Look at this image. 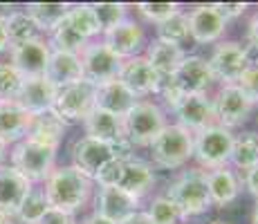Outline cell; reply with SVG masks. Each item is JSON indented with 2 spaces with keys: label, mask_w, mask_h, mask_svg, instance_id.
<instances>
[{
  "label": "cell",
  "mask_w": 258,
  "mask_h": 224,
  "mask_svg": "<svg viewBox=\"0 0 258 224\" xmlns=\"http://www.w3.org/2000/svg\"><path fill=\"white\" fill-rule=\"evenodd\" d=\"M45 200L49 208L77 215L94 197V182L79 173L74 166H56L45 179Z\"/></svg>",
  "instance_id": "1"
},
{
  "label": "cell",
  "mask_w": 258,
  "mask_h": 224,
  "mask_svg": "<svg viewBox=\"0 0 258 224\" xmlns=\"http://www.w3.org/2000/svg\"><path fill=\"white\" fill-rule=\"evenodd\" d=\"M164 195L177 206L182 222H188L191 217H198V215H205L211 208L205 171L198 166L177 171V175L168 182Z\"/></svg>",
  "instance_id": "2"
},
{
  "label": "cell",
  "mask_w": 258,
  "mask_h": 224,
  "mask_svg": "<svg viewBox=\"0 0 258 224\" xmlns=\"http://www.w3.org/2000/svg\"><path fill=\"white\" fill-rule=\"evenodd\" d=\"M151 166L160 171H182L193 159V132L171 123L148 146Z\"/></svg>",
  "instance_id": "3"
},
{
  "label": "cell",
  "mask_w": 258,
  "mask_h": 224,
  "mask_svg": "<svg viewBox=\"0 0 258 224\" xmlns=\"http://www.w3.org/2000/svg\"><path fill=\"white\" fill-rule=\"evenodd\" d=\"M123 137L135 148H148L168 126V112L153 99H140L121 117Z\"/></svg>",
  "instance_id": "4"
},
{
  "label": "cell",
  "mask_w": 258,
  "mask_h": 224,
  "mask_svg": "<svg viewBox=\"0 0 258 224\" xmlns=\"http://www.w3.org/2000/svg\"><path fill=\"white\" fill-rule=\"evenodd\" d=\"M231 146H234V132L213 123L193 134V159L202 171L229 166Z\"/></svg>",
  "instance_id": "5"
},
{
  "label": "cell",
  "mask_w": 258,
  "mask_h": 224,
  "mask_svg": "<svg viewBox=\"0 0 258 224\" xmlns=\"http://www.w3.org/2000/svg\"><path fill=\"white\" fill-rule=\"evenodd\" d=\"M56 153L58 151L54 148L25 137L12 151V168H16L29 184L45 182L49 173L56 168Z\"/></svg>",
  "instance_id": "6"
},
{
  "label": "cell",
  "mask_w": 258,
  "mask_h": 224,
  "mask_svg": "<svg viewBox=\"0 0 258 224\" xmlns=\"http://www.w3.org/2000/svg\"><path fill=\"white\" fill-rule=\"evenodd\" d=\"M211 99H213V112H216V123L231 132L236 128L245 126L256 108L238 83H234V86H220L211 94Z\"/></svg>",
  "instance_id": "7"
},
{
  "label": "cell",
  "mask_w": 258,
  "mask_h": 224,
  "mask_svg": "<svg viewBox=\"0 0 258 224\" xmlns=\"http://www.w3.org/2000/svg\"><path fill=\"white\" fill-rule=\"evenodd\" d=\"M94 94H97V86H92L86 79L74 81L70 86H63L56 90L52 112L61 121H66L68 126L70 123H83V119L94 108Z\"/></svg>",
  "instance_id": "8"
},
{
  "label": "cell",
  "mask_w": 258,
  "mask_h": 224,
  "mask_svg": "<svg viewBox=\"0 0 258 224\" xmlns=\"http://www.w3.org/2000/svg\"><path fill=\"white\" fill-rule=\"evenodd\" d=\"M79 63H81L83 79L90 81L92 86H101V83L115 81L123 61L110 52V47L101 38H94L79 52Z\"/></svg>",
  "instance_id": "9"
},
{
  "label": "cell",
  "mask_w": 258,
  "mask_h": 224,
  "mask_svg": "<svg viewBox=\"0 0 258 224\" xmlns=\"http://www.w3.org/2000/svg\"><path fill=\"white\" fill-rule=\"evenodd\" d=\"M209 61V69L213 74V81L220 86H234L240 81V77L247 72L245 47L238 41H220L216 43Z\"/></svg>",
  "instance_id": "10"
},
{
  "label": "cell",
  "mask_w": 258,
  "mask_h": 224,
  "mask_svg": "<svg viewBox=\"0 0 258 224\" xmlns=\"http://www.w3.org/2000/svg\"><path fill=\"white\" fill-rule=\"evenodd\" d=\"M101 41L106 43L108 47H110V52L117 54L121 61H128V58L142 56L148 45V36H146L144 25L140 21H135L133 16H128L126 21H121L112 29L103 32Z\"/></svg>",
  "instance_id": "11"
},
{
  "label": "cell",
  "mask_w": 258,
  "mask_h": 224,
  "mask_svg": "<svg viewBox=\"0 0 258 224\" xmlns=\"http://www.w3.org/2000/svg\"><path fill=\"white\" fill-rule=\"evenodd\" d=\"M173 117H175L177 126L186 128L188 132H200L216 123V112H213V99L211 92H200V94H186L182 97L175 106L171 108Z\"/></svg>",
  "instance_id": "12"
},
{
  "label": "cell",
  "mask_w": 258,
  "mask_h": 224,
  "mask_svg": "<svg viewBox=\"0 0 258 224\" xmlns=\"http://www.w3.org/2000/svg\"><path fill=\"white\" fill-rule=\"evenodd\" d=\"M188 21V41L196 45H216L222 41L227 32V23L211 5H196L186 9Z\"/></svg>",
  "instance_id": "13"
},
{
  "label": "cell",
  "mask_w": 258,
  "mask_h": 224,
  "mask_svg": "<svg viewBox=\"0 0 258 224\" xmlns=\"http://www.w3.org/2000/svg\"><path fill=\"white\" fill-rule=\"evenodd\" d=\"M117 79L128 88V92L135 99L155 97L157 90H160V83H162V77L151 67V63L144 58V54L123 61Z\"/></svg>",
  "instance_id": "14"
},
{
  "label": "cell",
  "mask_w": 258,
  "mask_h": 224,
  "mask_svg": "<svg viewBox=\"0 0 258 224\" xmlns=\"http://www.w3.org/2000/svg\"><path fill=\"white\" fill-rule=\"evenodd\" d=\"M171 81L182 92V97L209 92L211 86L216 83L209 69V61L205 56H198V54H186L184 61L180 63V67L171 74Z\"/></svg>",
  "instance_id": "15"
},
{
  "label": "cell",
  "mask_w": 258,
  "mask_h": 224,
  "mask_svg": "<svg viewBox=\"0 0 258 224\" xmlns=\"http://www.w3.org/2000/svg\"><path fill=\"white\" fill-rule=\"evenodd\" d=\"M115 157L112 155V146L103 141H97V139H90V137H79L77 141L72 143L70 148V159H72V166L77 168L79 173H83L88 179H94L101 166L106 162Z\"/></svg>",
  "instance_id": "16"
},
{
  "label": "cell",
  "mask_w": 258,
  "mask_h": 224,
  "mask_svg": "<svg viewBox=\"0 0 258 224\" xmlns=\"http://www.w3.org/2000/svg\"><path fill=\"white\" fill-rule=\"evenodd\" d=\"M94 213L103 215L106 220L119 224L123 217H128L131 213L142 211V202L131 197L128 193H123L117 186H99L94 188Z\"/></svg>",
  "instance_id": "17"
},
{
  "label": "cell",
  "mask_w": 258,
  "mask_h": 224,
  "mask_svg": "<svg viewBox=\"0 0 258 224\" xmlns=\"http://www.w3.org/2000/svg\"><path fill=\"white\" fill-rule=\"evenodd\" d=\"M155 184H157V175H155V168L151 166V162H144L140 157H133L128 162H123L117 188H121L123 193H128L135 200L144 202V197L153 193Z\"/></svg>",
  "instance_id": "18"
},
{
  "label": "cell",
  "mask_w": 258,
  "mask_h": 224,
  "mask_svg": "<svg viewBox=\"0 0 258 224\" xmlns=\"http://www.w3.org/2000/svg\"><path fill=\"white\" fill-rule=\"evenodd\" d=\"M205 179H207V191H209L211 206H216V208L231 206L242 193L240 175L231 166L205 171Z\"/></svg>",
  "instance_id": "19"
},
{
  "label": "cell",
  "mask_w": 258,
  "mask_h": 224,
  "mask_svg": "<svg viewBox=\"0 0 258 224\" xmlns=\"http://www.w3.org/2000/svg\"><path fill=\"white\" fill-rule=\"evenodd\" d=\"M54 97H56V88L45 77H32V79H23L14 101L21 108H25L29 114L36 117V114L52 110Z\"/></svg>",
  "instance_id": "20"
},
{
  "label": "cell",
  "mask_w": 258,
  "mask_h": 224,
  "mask_svg": "<svg viewBox=\"0 0 258 224\" xmlns=\"http://www.w3.org/2000/svg\"><path fill=\"white\" fill-rule=\"evenodd\" d=\"M52 54L47 38H36L32 43H25L21 47L12 49V67H16V72L23 79L32 77H43L47 65V58Z\"/></svg>",
  "instance_id": "21"
},
{
  "label": "cell",
  "mask_w": 258,
  "mask_h": 224,
  "mask_svg": "<svg viewBox=\"0 0 258 224\" xmlns=\"http://www.w3.org/2000/svg\"><path fill=\"white\" fill-rule=\"evenodd\" d=\"M29 191H32V184L16 168L0 164V213L3 215L16 217L18 208Z\"/></svg>",
  "instance_id": "22"
},
{
  "label": "cell",
  "mask_w": 258,
  "mask_h": 224,
  "mask_svg": "<svg viewBox=\"0 0 258 224\" xmlns=\"http://www.w3.org/2000/svg\"><path fill=\"white\" fill-rule=\"evenodd\" d=\"M34 114H29L16 101H0V141L3 143H18L27 137L32 128Z\"/></svg>",
  "instance_id": "23"
},
{
  "label": "cell",
  "mask_w": 258,
  "mask_h": 224,
  "mask_svg": "<svg viewBox=\"0 0 258 224\" xmlns=\"http://www.w3.org/2000/svg\"><path fill=\"white\" fill-rule=\"evenodd\" d=\"M83 130H86V137L103 141L108 146H115L117 141L126 139L123 137L121 117L101 110V108H92V112L83 119Z\"/></svg>",
  "instance_id": "24"
},
{
  "label": "cell",
  "mask_w": 258,
  "mask_h": 224,
  "mask_svg": "<svg viewBox=\"0 0 258 224\" xmlns=\"http://www.w3.org/2000/svg\"><path fill=\"white\" fill-rule=\"evenodd\" d=\"M184 56H186L184 47L171 45V43H162V41H157V38L148 41L146 49H144V58L151 63V67L155 69L162 79L171 77V74L180 67V63L184 61Z\"/></svg>",
  "instance_id": "25"
},
{
  "label": "cell",
  "mask_w": 258,
  "mask_h": 224,
  "mask_svg": "<svg viewBox=\"0 0 258 224\" xmlns=\"http://www.w3.org/2000/svg\"><path fill=\"white\" fill-rule=\"evenodd\" d=\"M137 101L140 99L133 97L119 79L97 86V94H94V108H101V110L117 114V117H123Z\"/></svg>",
  "instance_id": "26"
},
{
  "label": "cell",
  "mask_w": 258,
  "mask_h": 224,
  "mask_svg": "<svg viewBox=\"0 0 258 224\" xmlns=\"http://www.w3.org/2000/svg\"><path fill=\"white\" fill-rule=\"evenodd\" d=\"M43 77L52 83L54 88H63L70 86L74 81H81L83 72H81V63H79L77 54H68V52H52L47 58V65Z\"/></svg>",
  "instance_id": "27"
},
{
  "label": "cell",
  "mask_w": 258,
  "mask_h": 224,
  "mask_svg": "<svg viewBox=\"0 0 258 224\" xmlns=\"http://www.w3.org/2000/svg\"><path fill=\"white\" fill-rule=\"evenodd\" d=\"M66 132H68V123L61 121L56 114L49 110V112H43V114H36V117H34L32 128H29V132H27V139L58 151Z\"/></svg>",
  "instance_id": "28"
},
{
  "label": "cell",
  "mask_w": 258,
  "mask_h": 224,
  "mask_svg": "<svg viewBox=\"0 0 258 224\" xmlns=\"http://www.w3.org/2000/svg\"><path fill=\"white\" fill-rule=\"evenodd\" d=\"M229 166L234 168L238 175H242V173L258 166V132L245 130L240 134H234Z\"/></svg>",
  "instance_id": "29"
},
{
  "label": "cell",
  "mask_w": 258,
  "mask_h": 224,
  "mask_svg": "<svg viewBox=\"0 0 258 224\" xmlns=\"http://www.w3.org/2000/svg\"><path fill=\"white\" fill-rule=\"evenodd\" d=\"M5 29H7V43L9 47H21L25 43H32L36 38H41V29L36 27V23L27 16L25 9H16L12 16L5 21Z\"/></svg>",
  "instance_id": "30"
},
{
  "label": "cell",
  "mask_w": 258,
  "mask_h": 224,
  "mask_svg": "<svg viewBox=\"0 0 258 224\" xmlns=\"http://www.w3.org/2000/svg\"><path fill=\"white\" fill-rule=\"evenodd\" d=\"M27 16L36 23L41 34H49L70 12V3H32L25 7Z\"/></svg>",
  "instance_id": "31"
},
{
  "label": "cell",
  "mask_w": 258,
  "mask_h": 224,
  "mask_svg": "<svg viewBox=\"0 0 258 224\" xmlns=\"http://www.w3.org/2000/svg\"><path fill=\"white\" fill-rule=\"evenodd\" d=\"M66 21L74 27V32L81 34L86 41H94V38L101 36V27L99 21L94 16V9L90 3H79V5H70V12H68Z\"/></svg>",
  "instance_id": "32"
},
{
  "label": "cell",
  "mask_w": 258,
  "mask_h": 224,
  "mask_svg": "<svg viewBox=\"0 0 258 224\" xmlns=\"http://www.w3.org/2000/svg\"><path fill=\"white\" fill-rule=\"evenodd\" d=\"M47 43H49V49H52V52H68V54H77L79 56V52H81L90 41H86L81 34L74 32L72 25L63 18V21L49 32Z\"/></svg>",
  "instance_id": "33"
},
{
  "label": "cell",
  "mask_w": 258,
  "mask_h": 224,
  "mask_svg": "<svg viewBox=\"0 0 258 224\" xmlns=\"http://www.w3.org/2000/svg\"><path fill=\"white\" fill-rule=\"evenodd\" d=\"M155 38L162 43H171V45H184L188 41V21H186V9L173 14L171 18L162 21L160 25H155Z\"/></svg>",
  "instance_id": "34"
},
{
  "label": "cell",
  "mask_w": 258,
  "mask_h": 224,
  "mask_svg": "<svg viewBox=\"0 0 258 224\" xmlns=\"http://www.w3.org/2000/svg\"><path fill=\"white\" fill-rule=\"evenodd\" d=\"M144 213L151 217L153 224H182V215L177 211V206L168 200L164 193L153 195L148 200L146 208H144Z\"/></svg>",
  "instance_id": "35"
},
{
  "label": "cell",
  "mask_w": 258,
  "mask_h": 224,
  "mask_svg": "<svg viewBox=\"0 0 258 224\" xmlns=\"http://www.w3.org/2000/svg\"><path fill=\"white\" fill-rule=\"evenodd\" d=\"M47 200H45V193H43V188H34L27 193V197L23 200L21 208H18L16 217L21 220L23 224H36L41 220L43 215H45L47 211Z\"/></svg>",
  "instance_id": "36"
},
{
  "label": "cell",
  "mask_w": 258,
  "mask_h": 224,
  "mask_svg": "<svg viewBox=\"0 0 258 224\" xmlns=\"http://www.w3.org/2000/svg\"><path fill=\"white\" fill-rule=\"evenodd\" d=\"M92 9H94V16H97L101 32H108V29H112L121 21H126L131 5H126V3H92Z\"/></svg>",
  "instance_id": "37"
},
{
  "label": "cell",
  "mask_w": 258,
  "mask_h": 224,
  "mask_svg": "<svg viewBox=\"0 0 258 224\" xmlns=\"http://www.w3.org/2000/svg\"><path fill=\"white\" fill-rule=\"evenodd\" d=\"M180 3H137L135 5V14L142 18V21L151 23V25H160L162 21L171 18L173 14L182 12Z\"/></svg>",
  "instance_id": "38"
},
{
  "label": "cell",
  "mask_w": 258,
  "mask_h": 224,
  "mask_svg": "<svg viewBox=\"0 0 258 224\" xmlns=\"http://www.w3.org/2000/svg\"><path fill=\"white\" fill-rule=\"evenodd\" d=\"M23 77L12 67V63H0V101H12L16 97Z\"/></svg>",
  "instance_id": "39"
},
{
  "label": "cell",
  "mask_w": 258,
  "mask_h": 224,
  "mask_svg": "<svg viewBox=\"0 0 258 224\" xmlns=\"http://www.w3.org/2000/svg\"><path fill=\"white\" fill-rule=\"evenodd\" d=\"M121 168H123V162L121 159H115L112 157L110 162H106L101 166V171L94 175L92 182L97 186H117L119 184V177H121Z\"/></svg>",
  "instance_id": "40"
},
{
  "label": "cell",
  "mask_w": 258,
  "mask_h": 224,
  "mask_svg": "<svg viewBox=\"0 0 258 224\" xmlns=\"http://www.w3.org/2000/svg\"><path fill=\"white\" fill-rule=\"evenodd\" d=\"M213 9H216V12L220 14L227 23H229V21L240 18L242 14L249 9V5H247V3H213Z\"/></svg>",
  "instance_id": "41"
},
{
  "label": "cell",
  "mask_w": 258,
  "mask_h": 224,
  "mask_svg": "<svg viewBox=\"0 0 258 224\" xmlns=\"http://www.w3.org/2000/svg\"><path fill=\"white\" fill-rule=\"evenodd\" d=\"M238 86H240L242 92L251 99V103L258 106V69H249V67H247V72L240 77Z\"/></svg>",
  "instance_id": "42"
},
{
  "label": "cell",
  "mask_w": 258,
  "mask_h": 224,
  "mask_svg": "<svg viewBox=\"0 0 258 224\" xmlns=\"http://www.w3.org/2000/svg\"><path fill=\"white\" fill-rule=\"evenodd\" d=\"M36 224H77V217L70 215V213L56 211V208H47L45 215H43Z\"/></svg>",
  "instance_id": "43"
},
{
  "label": "cell",
  "mask_w": 258,
  "mask_h": 224,
  "mask_svg": "<svg viewBox=\"0 0 258 224\" xmlns=\"http://www.w3.org/2000/svg\"><path fill=\"white\" fill-rule=\"evenodd\" d=\"M240 182H242V188H245V191L258 202V166H254L251 171H247V173H242Z\"/></svg>",
  "instance_id": "44"
},
{
  "label": "cell",
  "mask_w": 258,
  "mask_h": 224,
  "mask_svg": "<svg viewBox=\"0 0 258 224\" xmlns=\"http://www.w3.org/2000/svg\"><path fill=\"white\" fill-rule=\"evenodd\" d=\"M245 61L249 69H258V45L256 43H245Z\"/></svg>",
  "instance_id": "45"
},
{
  "label": "cell",
  "mask_w": 258,
  "mask_h": 224,
  "mask_svg": "<svg viewBox=\"0 0 258 224\" xmlns=\"http://www.w3.org/2000/svg\"><path fill=\"white\" fill-rule=\"evenodd\" d=\"M247 43L258 45V12L251 14V18L247 21Z\"/></svg>",
  "instance_id": "46"
},
{
  "label": "cell",
  "mask_w": 258,
  "mask_h": 224,
  "mask_svg": "<svg viewBox=\"0 0 258 224\" xmlns=\"http://www.w3.org/2000/svg\"><path fill=\"white\" fill-rule=\"evenodd\" d=\"M119 224H153V222H151V217H148L146 213H144V208H142V211H135V213H131L128 217H123Z\"/></svg>",
  "instance_id": "47"
},
{
  "label": "cell",
  "mask_w": 258,
  "mask_h": 224,
  "mask_svg": "<svg viewBox=\"0 0 258 224\" xmlns=\"http://www.w3.org/2000/svg\"><path fill=\"white\" fill-rule=\"evenodd\" d=\"M81 224H115V222H110V220H106L103 215H99V213H90V215L86 217Z\"/></svg>",
  "instance_id": "48"
},
{
  "label": "cell",
  "mask_w": 258,
  "mask_h": 224,
  "mask_svg": "<svg viewBox=\"0 0 258 224\" xmlns=\"http://www.w3.org/2000/svg\"><path fill=\"white\" fill-rule=\"evenodd\" d=\"M7 47H9V43H7V29H5V21H0V52H5Z\"/></svg>",
  "instance_id": "49"
},
{
  "label": "cell",
  "mask_w": 258,
  "mask_h": 224,
  "mask_svg": "<svg viewBox=\"0 0 258 224\" xmlns=\"http://www.w3.org/2000/svg\"><path fill=\"white\" fill-rule=\"evenodd\" d=\"M14 12H16V7H14V5H0V21H7Z\"/></svg>",
  "instance_id": "50"
},
{
  "label": "cell",
  "mask_w": 258,
  "mask_h": 224,
  "mask_svg": "<svg viewBox=\"0 0 258 224\" xmlns=\"http://www.w3.org/2000/svg\"><path fill=\"white\" fill-rule=\"evenodd\" d=\"M0 224H14V217H7V215L0 213Z\"/></svg>",
  "instance_id": "51"
},
{
  "label": "cell",
  "mask_w": 258,
  "mask_h": 224,
  "mask_svg": "<svg viewBox=\"0 0 258 224\" xmlns=\"http://www.w3.org/2000/svg\"><path fill=\"white\" fill-rule=\"evenodd\" d=\"M251 224H258V202L254 206V213H251Z\"/></svg>",
  "instance_id": "52"
},
{
  "label": "cell",
  "mask_w": 258,
  "mask_h": 224,
  "mask_svg": "<svg viewBox=\"0 0 258 224\" xmlns=\"http://www.w3.org/2000/svg\"><path fill=\"white\" fill-rule=\"evenodd\" d=\"M5 153H7V143H3V141H0V162H3V159H5Z\"/></svg>",
  "instance_id": "53"
},
{
  "label": "cell",
  "mask_w": 258,
  "mask_h": 224,
  "mask_svg": "<svg viewBox=\"0 0 258 224\" xmlns=\"http://www.w3.org/2000/svg\"><path fill=\"white\" fill-rule=\"evenodd\" d=\"M209 224H229V222H225V220H213V222H209Z\"/></svg>",
  "instance_id": "54"
}]
</instances>
